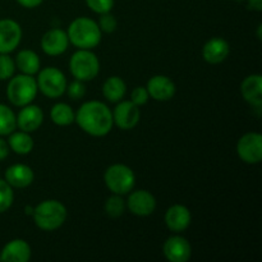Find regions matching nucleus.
<instances>
[{"mask_svg": "<svg viewBox=\"0 0 262 262\" xmlns=\"http://www.w3.org/2000/svg\"><path fill=\"white\" fill-rule=\"evenodd\" d=\"M15 61L8 54H0V81H8L14 76Z\"/></svg>", "mask_w": 262, "mask_h": 262, "instance_id": "nucleus-28", "label": "nucleus"}, {"mask_svg": "<svg viewBox=\"0 0 262 262\" xmlns=\"http://www.w3.org/2000/svg\"><path fill=\"white\" fill-rule=\"evenodd\" d=\"M164 256L170 262H187L192 256L191 243L182 235H171L164 242Z\"/></svg>", "mask_w": 262, "mask_h": 262, "instance_id": "nucleus-12", "label": "nucleus"}, {"mask_svg": "<svg viewBox=\"0 0 262 262\" xmlns=\"http://www.w3.org/2000/svg\"><path fill=\"white\" fill-rule=\"evenodd\" d=\"M31 258V247L26 241L13 239L3 247L0 260L4 262H27Z\"/></svg>", "mask_w": 262, "mask_h": 262, "instance_id": "nucleus-19", "label": "nucleus"}, {"mask_svg": "<svg viewBox=\"0 0 262 262\" xmlns=\"http://www.w3.org/2000/svg\"><path fill=\"white\" fill-rule=\"evenodd\" d=\"M104 182L112 193L123 196L133 189L136 176L129 166L124 164H113L105 170Z\"/></svg>", "mask_w": 262, "mask_h": 262, "instance_id": "nucleus-6", "label": "nucleus"}, {"mask_svg": "<svg viewBox=\"0 0 262 262\" xmlns=\"http://www.w3.org/2000/svg\"><path fill=\"white\" fill-rule=\"evenodd\" d=\"M14 201L13 187L9 186L7 181L0 179V214L8 211Z\"/></svg>", "mask_w": 262, "mask_h": 262, "instance_id": "nucleus-27", "label": "nucleus"}, {"mask_svg": "<svg viewBox=\"0 0 262 262\" xmlns=\"http://www.w3.org/2000/svg\"><path fill=\"white\" fill-rule=\"evenodd\" d=\"M0 261H2V260H0Z\"/></svg>", "mask_w": 262, "mask_h": 262, "instance_id": "nucleus-38", "label": "nucleus"}, {"mask_svg": "<svg viewBox=\"0 0 262 262\" xmlns=\"http://www.w3.org/2000/svg\"><path fill=\"white\" fill-rule=\"evenodd\" d=\"M86 4L94 13L102 14V13L112 12L114 0H86Z\"/></svg>", "mask_w": 262, "mask_h": 262, "instance_id": "nucleus-31", "label": "nucleus"}, {"mask_svg": "<svg viewBox=\"0 0 262 262\" xmlns=\"http://www.w3.org/2000/svg\"><path fill=\"white\" fill-rule=\"evenodd\" d=\"M234 2H243V0H234Z\"/></svg>", "mask_w": 262, "mask_h": 262, "instance_id": "nucleus-37", "label": "nucleus"}, {"mask_svg": "<svg viewBox=\"0 0 262 262\" xmlns=\"http://www.w3.org/2000/svg\"><path fill=\"white\" fill-rule=\"evenodd\" d=\"M101 30L97 22L89 17H78L69 25L67 35L69 42L78 49L96 48L101 42Z\"/></svg>", "mask_w": 262, "mask_h": 262, "instance_id": "nucleus-2", "label": "nucleus"}, {"mask_svg": "<svg viewBox=\"0 0 262 262\" xmlns=\"http://www.w3.org/2000/svg\"><path fill=\"white\" fill-rule=\"evenodd\" d=\"M9 146H8V142L5 140H3L2 136H0V161L5 160L9 155Z\"/></svg>", "mask_w": 262, "mask_h": 262, "instance_id": "nucleus-34", "label": "nucleus"}, {"mask_svg": "<svg viewBox=\"0 0 262 262\" xmlns=\"http://www.w3.org/2000/svg\"><path fill=\"white\" fill-rule=\"evenodd\" d=\"M125 205L136 216H148L155 211L156 199L146 189H137L130 192Z\"/></svg>", "mask_w": 262, "mask_h": 262, "instance_id": "nucleus-11", "label": "nucleus"}, {"mask_svg": "<svg viewBox=\"0 0 262 262\" xmlns=\"http://www.w3.org/2000/svg\"><path fill=\"white\" fill-rule=\"evenodd\" d=\"M67 207L56 200H45L33 210V222L36 227L45 232L59 229L67 220Z\"/></svg>", "mask_w": 262, "mask_h": 262, "instance_id": "nucleus-3", "label": "nucleus"}, {"mask_svg": "<svg viewBox=\"0 0 262 262\" xmlns=\"http://www.w3.org/2000/svg\"><path fill=\"white\" fill-rule=\"evenodd\" d=\"M7 142L10 150L18 155H27L33 150V146H35L31 135L25 130H18V132L13 130Z\"/></svg>", "mask_w": 262, "mask_h": 262, "instance_id": "nucleus-23", "label": "nucleus"}, {"mask_svg": "<svg viewBox=\"0 0 262 262\" xmlns=\"http://www.w3.org/2000/svg\"><path fill=\"white\" fill-rule=\"evenodd\" d=\"M241 94L251 106L260 110L262 106V77L261 74H251L243 79Z\"/></svg>", "mask_w": 262, "mask_h": 262, "instance_id": "nucleus-17", "label": "nucleus"}, {"mask_svg": "<svg viewBox=\"0 0 262 262\" xmlns=\"http://www.w3.org/2000/svg\"><path fill=\"white\" fill-rule=\"evenodd\" d=\"M43 0H17L18 4L23 8H27V9H33V8H37L42 4Z\"/></svg>", "mask_w": 262, "mask_h": 262, "instance_id": "nucleus-33", "label": "nucleus"}, {"mask_svg": "<svg viewBox=\"0 0 262 262\" xmlns=\"http://www.w3.org/2000/svg\"><path fill=\"white\" fill-rule=\"evenodd\" d=\"M33 210H35V207L27 206L25 209V211H26V214H28V215H31V216H32V215H33Z\"/></svg>", "mask_w": 262, "mask_h": 262, "instance_id": "nucleus-36", "label": "nucleus"}, {"mask_svg": "<svg viewBox=\"0 0 262 262\" xmlns=\"http://www.w3.org/2000/svg\"><path fill=\"white\" fill-rule=\"evenodd\" d=\"M164 220H165V224L169 230L174 233H181L189 227L192 215L188 207L181 204H176L166 210Z\"/></svg>", "mask_w": 262, "mask_h": 262, "instance_id": "nucleus-15", "label": "nucleus"}, {"mask_svg": "<svg viewBox=\"0 0 262 262\" xmlns=\"http://www.w3.org/2000/svg\"><path fill=\"white\" fill-rule=\"evenodd\" d=\"M43 122V112L37 105L28 104L22 106L17 115V127L25 132H35Z\"/></svg>", "mask_w": 262, "mask_h": 262, "instance_id": "nucleus-16", "label": "nucleus"}, {"mask_svg": "<svg viewBox=\"0 0 262 262\" xmlns=\"http://www.w3.org/2000/svg\"><path fill=\"white\" fill-rule=\"evenodd\" d=\"M112 113L114 124L123 130L133 129L140 122V106L133 104L130 100H127V101L120 100L119 104L115 106L114 112Z\"/></svg>", "mask_w": 262, "mask_h": 262, "instance_id": "nucleus-9", "label": "nucleus"}, {"mask_svg": "<svg viewBox=\"0 0 262 262\" xmlns=\"http://www.w3.org/2000/svg\"><path fill=\"white\" fill-rule=\"evenodd\" d=\"M74 122L87 135L92 137H104L112 130L113 113L106 104L91 100L81 105L76 113Z\"/></svg>", "mask_w": 262, "mask_h": 262, "instance_id": "nucleus-1", "label": "nucleus"}, {"mask_svg": "<svg viewBox=\"0 0 262 262\" xmlns=\"http://www.w3.org/2000/svg\"><path fill=\"white\" fill-rule=\"evenodd\" d=\"M97 25H99L101 32L112 33L117 30L118 20H117V18L112 14V13L107 12V13H102V14H100V19H99V23H97Z\"/></svg>", "mask_w": 262, "mask_h": 262, "instance_id": "nucleus-29", "label": "nucleus"}, {"mask_svg": "<svg viewBox=\"0 0 262 262\" xmlns=\"http://www.w3.org/2000/svg\"><path fill=\"white\" fill-rule=\"evenodd\" d=\"M37 82L33 76L28 74H17L9 79L7 87L8 100L14 106L22 107L25 105L31 104L37 95Z\"/></svg>", "mask_w": 262, "mask_h": 262, "instance_id": "nucleus-4", "label": "nucleus"}, {"mask_svg": "<svg viewBox=\"0 0 262 262\" xmlns=\"http://www.w3.org/2000/svg\"><path fill=\"white\" fill-rule=\"evenodd\" d=\"M17 128V115L9 106L0 104V136H9Z\"/></svg>", "mask_w": 262, "mask_h": 262, "instance_id": "nucleus-25", "label": "nucleus"}, {"mask_svg": "<svg viewBox=\"0 0 262 262\" xmlns=\"http://www.w3.org/2000/svg\"><path fill=\"white\" fill-rule=\"evenodd\" d=\"M127 94V84L123 78L118 76H112L102 84V95L110 102H119L124 99Z\"/></svg>", "mask_w": 262, "mask_h": 262, "instance_id": "nucleus-22", "label": "nucleus"}, {"mask_svg": "<svg viewBox=\"0 0 262 262\" xmlns=\"http://www.w3.org/2000/svg\"><path fill=\"white\" fill-rule=\"evenodd\" d=\"M148 95L156 101H169L176 95V84L169 77L158 74L148 79L147 82Z\"/></svg>", "mask_w": 262, "mask_h": 262, "instance_id": "nucleus-14", "label": "nucleus"}, {"mask_svg": "<svg viewBox=\"0 0 262 262\" xmlns=\"http://www.w3.org/2000/svg\"><path fill=\"white\" fill-rule=\"evenodd\" d=\"M72 76L82 82L92 81L100 72V61L96 54L89 49H78L69 60Z\"/></svg>", "mask_w": 262, "mask_h": 262, "instance_id": "nucleus-5", "label": "nucleus"}, {"mask_svg": "<svg viewBox=\"0 0 262 262\" xmlns=\"http://www.w3.org/2000/svg\"><path fill=\"white\" fill-rule=\"evenodd\" d=\"M15 68L19 69L20 73L35 76L40 71V58L37 54L30 49L20 50L15 56Z\"/></svg>", "mask_w": 262, "mask_h": 262, "instance_id": "nucleus-21", "label": "nucleus"}, {"mask_svg": "<svg viewBox=\"0 0 262 262\" xmlns=\"http://www.w3.org/2000/svg\"><path fill=\"white\" fill-rule=\"evenodd\" d=\"M35 179V173L31 166L26 164H14L5 171V181L13 188H26L31 186Z\"/></svg>", "mask_w": 262, "mask_h": 262, "instance_id": "nucleus-20", "label": "nucleus"}, {"mask_svg": "<svg viewBox=\"0 0 262 262\" xmlns=\"http://www.w3.org/2000/svg\"><path fill=\"white\" fill-rule=\"evenodd\" d=\"M76 113L66 102H58L50 110V119L59 127H67L74 122Z\"/></svg>", "mask_w": 262, "mask_h": 262, "instance_id": "nucleus-24", "label": "nucleus"}, {"mask_svg": "<svg viewBox=\"0 0 262 262\" xmlns=\"http://www.w3.org/2000/svg\"><path fill=\"white\" fill-rule=\"evenodd\" d=\"M37 89L49 99H58L67 90V78L60 69L55 67H46L38 71Z\"/></svg>", "mask_w": 262, "mask_h": 262, "instance_id": "nucleus-7", "label": "nucleus"}, {"mask_svg": "<svg viewBox=\"0 0 262 262\" xmlns=\"http://www.w3.org/2000/svg\"><path fill=\"white\" fill-rule=\"evenodd\" d=\"M148 99H150V95H148L146 87H135V89L132 90V92H130V101H132L133 104L137 105V106L145 105L146 102L148 101Z\"/></svg>", "mask_w": 262, "mask_h": 262, "instance_id": "nucleus-32", "label": "nucleus"}, {"mask_svg": "<svg viewBox=\"0 0 262 262\" xmlns=\"http://www.w3.org/2000/svg\"><path fill=\"white\" fill-rule=\"evenodd\" d=\"M248 8L255 12H261L262 10V0H247Z\"/></svg>", "mask_w": 262, "mask_h": 262, "instance_id": "nucleus-35", "label": "nucleus"}, {"mask_svg": "<svg viewBox=\"0 0 262 262\" xmlns=\"http://www.w3.org/2000/svg\"><path fill=\"white\" fill-rule=\"evenodd\" d=\"M238 158L246 164H258L262 160V136L257 132L243 135L237 143Z\"/></svg>", "mask_w": 262, "mask_h": 262, "instance_id": "nucleus-8", "label": "nucleus"}, {"mask_svg": "<svg viewBox=\"0 0 262 262\" xmlns=\"http://www.w3.org/2000/svg\"><path fill=\"white\" fill-rule=\"evenodd\" d=\"M105 212L109 215L110 217H119L124 214L125 209H127V205L125 201L122 199L120 194H114L110 196L109 199L105 201Z\"/></svg>", "mask_w": 262, "mask_h": 262, "instance_id": "nucleus-26", "label": "nucleus"}, {"mask_svg": "<svg viewBox=\"0 0 262 262\" xmlns=\"http://www.w3.org/2000/svg\"><path fill=\"white\" fill-rule=\"evenodd\" d=\"M69 45L68 35L61 28H51L41 38V49L46 55L58 56L67 51Z\"/></svg>", "mask_w": 262, "mask_h": 262, "instance_id": "nucleus-13", "label": "nucleus"}, {"mask_svg": "<svg viewBox=\"0 0 262 262\" xmlns=\"http://www.w3.org/2000/svg\"><path fill=\"white\" fill-rule=\"evenodd\" d=\"M230 53L229 43L223 37H212L202 48V56L209 64H220Z\"/></svg>", "mask_w": 262, "mask_h": 262, "instance_id": "nucleus-18", "label": "nucleus"}, {"mask_svg": "<svg viewBox=\"0 0 262 262\" xmlns=\"http://www.w3.org/2000/svg\"><path fill=\"white\" fill-rule=\"evenodd\" d=\"M22 40L19 23L10 18L0 19V54H9L15 50Z\"/></svg>", "mask_w": 262, "mask_h": 262, "instance_id": "nucleus-10", "label": "nucleus"}, {"mask_svg": "<svg viewBox=\"0 0 262 262\" xmlns=\"http://www.w3.org/2000/svg\"><path fill=\"white\" fill-rule=\"evenodd\" d=\"M66 92L68 94V96L71 97L72 100H81L82 97H84V95H86V86H84V82L74 79L73 82L67 84Z\"/></svg>", "mask_w": 262, "mask_h": 262, "instance_id": "nucleus-30", "label": "nucleus"}]
</instances>
